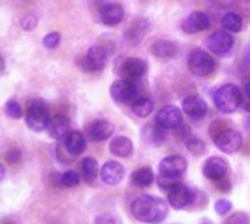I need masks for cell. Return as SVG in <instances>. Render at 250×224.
Here are the masks:
<instances>
[{
	"label": "cell",
	"instance_id": "29",
	"mask_svg": "<svg viewBox=\"0 0 250 224\" xmlns=\"http://www.w3.org/2000/svg\"><path fill=\"white\" fill-rule=\"evenodd\" d=\"M186 148L193 154V156H202L205 153V142L199 138H193L190 136L189 139L185 141Z\"/></svg>",
	"mask_w": 250,
	"mask_h": 224
},
{
	"label": "cell",
	"instance_id": "15",
	"mask_svg": "<svg viewBox=\"0 0 250 224\" xmlns=\"http://www.w3.org/2000/svg\"><path fill=\"white\" fill-rule=\"evenodd\" d=\"M182 107H183L185 113L192 119H202L208 112L207 103L199 95H188L183 100Z\"/></svg>",
	"mask_w": 250,
	"mask_h": 224
},
{
	"label": "cell",
	"instance_id": "8",
	"mask_svg": "<svg viewBox=\"0 0 250 224\" xmlns=\"http://www.w3.org/2000/svg\"><path fill=\"white\" fill-rule=\"evenodd\" d=\"M188 169V161L182 156H168L160 161V175L168 178H182Z\"/></svg>",
	"mask_w": 250,
	"mask_h": 224
},
{
	"label": "cell",
	"instance_id": "11",
	"mask_svg": "<svg viewBox=\"0 0 250 224\" xmlns=\"http://www.w3.org/2000/svg\"><path fill=\"white\" fill-rule=\"evenodd\" d=\"M148 72V65L145 60L138 59V57H129L125 59L122 66H120V73L126 79L130 81H139L142 79Z\"/></svg>",
	"mask_w": 250,
	"mask_h": 224
},
{
	"label": "cell",
	"instance_id": "18",
	"mask_svg": "<svg viewBox=\"0 0 250 224\" xmlns=\"http://www.w3.org/2000/svg\"><path fill=\"white\" fill-rule=\"evenodd\" d=\"M69 128H70L69 119L63 114H56L54 117L50 119L47 132L53 139H63L69 135Z\"/></svg>",
	"mask_w": 250,
	"mask_h": 224
},
{
	"label": "cell",
	"instance_id": "28",
	"mask_svg": "<svg viewBox=\"0 0 250 224\" xmlns=\"http://www.w3.org/2000/svg\"><path fill=\"white\" fill-rule=\"evenodd\" d=\"M152 110H154V103L149 98L138 97L132 103V112L139 117H148L152 113Z\"/></svg>",
	"mask_w": 250,
	"mask_h": 224
},
{
	"label": "cell",
	"instance_id": "20",
	"mask_svg": "<svg viewBox=\"0 0 250 224\" xmlns=\"http://www.w3.org/2000/svg\"><path fill=\"white\" fill-rule=\"evenodd\" d=\"M149 28V22L144 18H138L132 22V25L129 26V29L126 31L125 37L127 40V43L130 44H138L142 41V38L145 37V34L148 32Z\"/></svg>",
	"mask_w": 250,
	"mask_h": 224
},
{
	"label": "cell",
	"instance_id": "38",
	"mask_svg": "<svg viewBox=\"0 0 250 224\" xmlns=\"http://www.w3.org/2000/svg\"><path fill=\"white\" fill-rule=\"evenodd\" d=\"M6 158H7V161H9L10 164H16V163H19V161H21L22 154H21V151H19V150L13 148V150H10V151L7 153Z\"/></svg>",
	"mask_w": 250,
	"mask_h": 224
},
{
	"label": "cell",
	"instance_id": "3",
	"mask_svg": "<svg viewBox=\"0 0 250 224\" xmlns=\"http://www.w3.org/2000/svg\"><path fill=\"white\" fill-rule=\"evenodd\" d=\"M25 122H26V126L34 132H42L48 128L50 114L44 101L35 100L28 106L25 112Z\"/></svg>",
	"mask_w": 250,
	"mask_h": 224
},
{
	"label": "cell",
	"instance_id": "1",
	"mask_svg": "<svg viewBox=\"0 0 250 224\" xmlns=\"http://www.w3.org/2000/svg\"><path fill=\"white\" fill-rule=\"evenodd\" d=\"M130 213L141 223L157 224L164 222L167 217L168 205L157 197L142 195L132 202Z\"/></svg>",
	"mask_w": 250,
	"mask_h": 224
},
{
	"label": "cell",
	"instance_id": "13",
	"mask_svg": "<svg viewBox=\"0 0 250 224\" xmlns=\"http://www.w3.org/2000/svg\"><path fill=\"white\" fill-rule=\"evenodd\" d=\"M211 25V19L205 12H192L183 22H182V29L186 34H196L208 29Z\"/></svg>",
	"mask_w": 250,
	"mask_h": 224
},
{
	"label": "cell",
	"instance_id": "30",
	"mask_svg": "<svg viewBox=\"0 0 250 224\" xmlns=\"http://www.w3.org/2000/svg\"><path fill=\"white\" fill-rule=\"evenodd\" d=\"M79 182H81V176L73 170H67L60 176V183L66 188L76 186V185H79Z\"/></svg>",
	"mask_w": 250,
	"mask_h": 224
},
{
	"label": "cell",
	"instance_id": "16",
	"mask_svg": "<svg viewBox=\"0 0 250 224\" xmlns=\"http://www.w3.org/2000/svg\"><path fill=\"white\" fill-rule=\"evenodd\" d=\"M101 179L107 185H119L125 178V169L117 161H107L100 170Z\"/></svg>",
	"mask_w": 250,
	"mask_h": 224
},
{
	"label": "cell",
	"instance_id": "14",
	"mask_svg": "<svg viewBox=\"0 0 250 224\" xmlns=\"http://www.w3.org/2000/svg\"><path fill=\"white\" fill-rule=\"evenodd\" d=\"M107 65V51L101 45H92L89 47L86 56H85V67L92 72H100Z\"/></svg>",
	"mask_w": 250,
	"mask_h": 224
},
{
	"label": "cell",
	"instance_id": "34",
	"mask_svg": "<svg viewBox=\"0 0 250 224\" xmlns=\"http://www.w3.org/2000/svg\"><path fill=\"white\" fill-rule=\"evenodd\" d=\"M37 23H38V19H37L35 15H26V16H23V18L21 19V26H22V29H25V31L34 29V28L37 26Z\"/></svg>",
	"mask_w": 250,
	"mask_h": 224
},
{
	"label": "cell",
	"instance_id": "17",
	"mask_svg": "<svg viewBox=\"0 0 250 224\" xmlns=\"http://www.w3.org/2000/svg\"><path fill=\"white\" fill-rule=\"evenodd\" d=\"M100 18L105 25H117L125 18V10L117 3H104L100 9Z\"/></svg>",
	"mask_w": 250,
	"mask_h": 224
},
{
	"label": "cell",
	"instance_id": "35",
	"mask_svg": "<svg viewBox=\"0 0 250 224\" xmlns=\"http://www.w3.org/2000/svg\"><path fill=\"white\" fill-rule=\"evenodd\" d=\"M231 208H233V205H231V202L229 200H220L215 204V211L220 216H227L231 211Z\"/></svg>",
	"mask_w": 250,
	"mask_h": 224
},
{
	"label": "cell",
	"instance_id": "10",
	"mask_svg": "<svg viewBox=\"0 0 250 224\" xmlns=\"http://www.w3.org/2000/svg\"><path fill=\"white\" fill-rule=\"evenodd\" d=\"M202 172H204L205 178L217 182L223 178H227V175L230 172V164L223 157H211L204 163Z\"/></svg>",
	"mask_w": 250,
	"mask_h": 224
},
{
	"label": "cell",
	"instance_id": "36",
	"mask_svg": "<svg viewBox=\"0 0 250 224\" xmlns=\"http://www.w3.org/2000/svg\"><path fill=\"white\" fill-rule=\"evenodd\" d=\"M224 224H249V217L245 213H234L226 220Z\"/></svg>",
	"mask_w": 250,
	"mask_h": 224
},
{
	"label": "cell",
	"instance_id": "12",
	"mask_svg": "<svg viewBox=\"0 0 250 224\" xmlns=\"http://www.w3.org/2000/svg\"><path fill=\"white\" fill-rule=\"evenodd\" d=\"M155 122L166 129H177L183 123V114L176 106H164L157 113Z\"/></svg>",
	"mask_w": 250,
	"mask_h": 224
},
{
	"label": "cell",
	"instance_id": "19",
	"mask_svg": "<svg viewBox=\"0 0 250 224\" xmlns=\"http://www.w3.org/2000/svg\"><path fill=\"white\" fill-rule=\"evenodd\" d=\"M114 128L111 125V122L108 120H104V119H98V120H94L89 128H88V134H89V138L95 142H101V141H105L107 138L111 136Z\"/></svg>",
	"mask_w": 250,
	"mask_h": 224
},
{
	"label": "cell",
	"instance_id": "21",
	"mask_svg": "<svg viewBox=\"0 0 250 224\" xmlns=\"http://www.w3.org/2000/svg\"><path fill=\"white\" fill-rule=\"evenodd\" d=\"M64 148L70 156H81L86 150V138L82 132H70L64 138Z\"/></svg>",
	"mask_w": 250,
	"mask_h": 224
},
{
	"label": "cell",
	"instance_id": "42",
	"mask_svg": "<svg viewBox=\"0 0 250 224\" xmlns=\"http://www.w3.org/2000/svg\"><path fill=\"white\" fill-rule=\"evenodd\" d=\"M3 178H4V167L1 166V179H3Z\"/></svg>",
	"mask_w": 250,
	"mask_h": 224
},
{
	"label": "cell",
	"instance_id": "25",
	"mask_svg": "<svg viewBox=\"0 0 250 224\" xmlns=\"http://www.w3.org/2000/svg\"><path fill=\"white\" fill-rule=\"evenodd\" d=\"M98 161L94 157H85L81 163V176L86 183H92L98 176Z\"/></svg>",
	"mask_w": 250,
	"mask_h": 224
},
{
	"label": "cell",
	"instance_id": "27",
	"mask_svg": "<svg viewBox=\"0 0 250 224\" xmlns=\"http://www.w3.org/2000/svg\"><path fill=\"white\" fill-rule=\"evenodd\" d=\"M221 26H223V29L229 31V32H239L243 28V19L239 13L229 12L221 21Z\"/></svg>",
	"mask_w": 250,
	"mask_h": 224
},
{
	"label": "cell",
	"instance_id": "5",
	"mask_svg": "<svg viewBox=\"0 0 250 224\" xmlns=\"http://www.w3.org/2000/svg\"><path fill=\"white\" fill-rule=\"evenodd\" d=\"M110 94L116 103L135 101V98H138V95H139L138 81H130L126 78L119 79V81L113 82V85L110 88Z\"/></svg>",
	"mask_w": 250,
	"mask_h": 224
},
{
	"label": "cell",
	"instance_id": "39",
	"mask_svg": "<svg viewBox=\"0 0 250 224\" xmlns=\"http://www.w3.org/2000/svg\"><path fill=\"white\" fill-rule=\"evenodd\" d=\"M176 132H177V136L180 138V139H183V141H186V139H189L190 138V128L189 126H186V125H180L177 129H174Z\"/></svg>",
	"mask_w": 250,
	"mask_h": 224
},
{
	"label": "cell",
	"instance_id": "2",
	"mask_svg": "<svg viewBox=\"0 0 250 224\" xmlns=\"http://www.w3.org/2000/svg\"><path fill=\"white\" fill-rule=\"evenodd\" d=\"M242 92L234 84H224L214 92V103L223 113H234L242 104Z\"/></svg>",
	"mask_w": 250,
	"mask_h": 224
},
{
	"label": "cell",
	"instance_id": "9",
	"mask_svg": "<svg viewBox=\"0 0 250 224\" xmlns=\"http://www.w3.org/2000/svg\"><path fill=\"white\" fill-rule=\"evenodd\" d=\"M168 202L174 210L188 208L195 202V192L183 183H179L171 191H168Z\"/></svg>",
	"mask_w": 250,
	"mask_h": 224
},
{
	"label": "cell",
	"instance_id": "6",
	"mask_svg": "<svg viewBox=\"0 0 250 224\" xmlns=\"http://www.w3.org/2000/svg\"><path fill=\"white\" fill-rule=\"evenodd\" d=\"M214 142H215V145H217V148L220 151H223L226 154H233V153H237L242 148L243 138L237 131L226 128L218 135L214 136Z\"/></svg>",
	"mask_w": 250,
	"mask_h": 224
},
{
	"label": "cell",
	"instance_id": "32",
	"mask_svg": "<svg viewBox=\"0 0 250 224\" xmlns=\"http://www.w3.org/2000/svg\"><path fill=\"white\" fill-rule=\"evenodd\" d=\"M6 114L12 119H21L22 117V107L16 100H9L4 106Z\"/></svg>",
	"mask_w": 250,
	"mask_h": 224
},
{
	"label": "cell",
	"instance_id": "22",
	"mask_svg": "<svg viewBox=\"0 0 250 224\" xmlns=\"http://www.w3.org/2000/svg\"><path fill=\"white\" fill-rule=\"evenodd\" d=\"M167 129L163 128L160 123H154V125H146L142 131V135H144V139L151 144V145H161L164 141H166V136H167Z\"/></svg>",
	"mask_w": 250,
	"mask_h": 224
},
{
	"label": "cell",
	"instance_id": "4",
	"mask_svg": "<svg viewBox=\"0 0 250 224\" xmlns=\"http://www.w3.org/2000/svg\"><path fill=\"white\" fill-rule=\"evenodd\" d=\"M189 69L196 76H209L217 67L215 59L204 50H193L188 60Z\"/></svg>",
	"mask_w": 250,
	"mask_h": 224
},
{
	"label": "cell",
	"instance_id": "33",
	"mask_svg": "<svg viewBox=\"0 0 250 224\" xmlns=\"http://www.w3.org/2000/svg\"><path fill=\"white\" fill-rule=\"evenodd\" d=\"M59 44H60V34L59 32H50L42 40V45L45 48H50V50L56 48Z\"/></svg>",
	"mask_w": 250,
	"mask_h": 224
},
{
	"label": "cell",
	"instance_id": "24",
	"mask_svg": "<svg viewBox=\"0 0 250 224\" xmlns=\"http://www.w3.org/2000/svg\"><path fill=\"white\" fill-rule=\"evenodd\" d=\"M110 153L116 157L127 158L133 153V144L129 138L126 136H117L111 141L110 144Z\"/></svg>",
	"mask_w": 250,
	"mask_h": 224
},
{
	"label": "cell",
	"instance_id": "37",
	"mask_svg": "<svg viewBox=\"0 0 250 224\" xmlns=\"http://www.w3.org/2000/svg\"><path fill=\"white\" fill-rule=\"evenodd\" d=\"M95 224H123L120 219L113 216H98L95 219Z\"/></svg>",
	"mask_w": 250,
	"mask_h": 224
},
{
	"label": "cell",
	"instance_id": "7",
	"mask_svg": "<svg viewBox=\"0 0 250 224\" xmlns=\"http://www.w3.org/2000/svg\"><path fill=\"white\" fill-rule=\"evenodd\" d=\"M208 48L218 54V56H226L231 51L233 45H234V38L231 35V32L221 29V31H215L208 37Z\"/></svg>",
	"mask_w": 250,
	"mask_h": 224
},
{
	"label": "cell",
	"instance_id": "40",
	"mask_svg": "<svg viewBox=\"0 0 250 224\" xmlns=\"http://www.w3.org/2000/svg\"><path fill=\"white\" fill-rule=\"evenodd\" d=\"M215 183H217V186H218L223 192H229V191L231 189V183H230L229 178H223V179L217 180Z\"/></svg>",
	"mask_w": 250,
	"mask_h": 224
},
{
	"label": "cell",
	"instance_id": "43",
	"mask_svg": "<svg viewBox=\"0 0 250 224\" xmlns=\"http://www.w3.org/2000/svg\"><path fill=\"white\" fill-rule=\"evenodd\" d=\"M205 224H211V223H205Z\"/></svg>",
	"mask_w": 250,
	"mask_h": 224
},
{
	"label": "cell",
	"instance_id": "23",
	"mask_svg": "<svg viewBox=\"0 0 250 224\" xmlns=\"http://www.w3.org/2000/svg\"><path fill=\"white\" fill-rule=\"evenodd\" d=\"M177 44L170 40H157L151 45V51L158 59H171L177 54Z\"/></svg>",
	"mask_w": 250,
	"mask_h": 224
},
{
	"label": "cell",
	"instance_id": "26",
	"mask_svg": "<svg viewBox=\"0 0 250 224\" xmlns=\"http://www.w3.org/2000/svg\"><path fill=\"white\" fill-rule=\"evenodd\" d=\"M154 180L155 176L149 167H142L132 173V183L138 188H148L154 183Z\"/></svg>",
	"mask_w": 250,
	"mask_h": 224
},
{
	"label": "cell",
	"instance_id": "41",
	"mask_svg": "<svg viewBox=\"0 0 250 224\" xmlns=\"http://www.w3.org/2000/svg\"><path fill=\"white\" fill-rule=\"evenodd\" d=\"M246 94H248V97H249L250 100V79L248 81V84H246Z\"/></svg>",
	"mask_w": 250,
	"mask_h": 224
},
{
	"label": "cell",
	"instance_id": "31",
	"mask_svg": "<svg viewBox=\"0 0 250 224\" xmlns=\"http://www.w3.org/2000/svg\"><path fill=\"white\" fill-rule=\"evenodd\" d=\"M157 182H158V186H160L161 189H164L166 192H168V191H171L174 186H177L179 183H182V178H168V176L160 175Z\"/></svg>",
	"mask_w": 250,
	"mask_h": 224
}]
</instances>
